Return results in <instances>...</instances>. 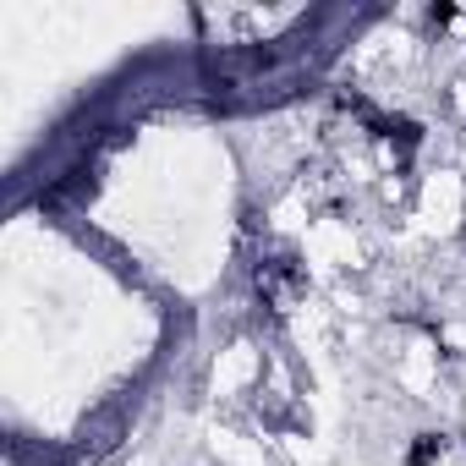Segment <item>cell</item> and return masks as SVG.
<instances>
[{"label": "cell", "mask_w": 466, "mask_h": 466, "mask_svg": "<svg viewBox=\"0 0 466 466\" xmlns=\"http://www.w3.org/2000/svg\"><path fill=\"white\" fill-rule=\"evenodd\" d=\"M253 286H258V297H264L275 313H291V308L302 302V291H308V275H302L297 258H264V264L253 269Z\"/></svg>", "instance_id": "obj_1"}, {"label": "cell", "mask_w": 466, "mask_h": 466, "mask_svg": "<svg viewBox=\"0 0 466 466\" xmlns=\"http://www.w3.org/2000/svg\"><path fill=\"white\" fill-rule=\"evenodd\" d=\"M444 455V433H417V444L406 450V466H433Z\"/></svg>", "instance_id": "obj_2"}]
</instances>
